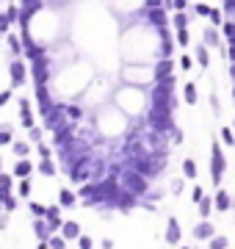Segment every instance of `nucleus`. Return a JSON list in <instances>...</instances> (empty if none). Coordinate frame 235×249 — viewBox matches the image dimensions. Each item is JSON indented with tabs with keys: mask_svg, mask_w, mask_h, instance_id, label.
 <instances>
[{
	"mask_svg": "<svg viewBox=\"0 0 235 249\" xmlns=\"http://www.w3.org/2000/svg\"><path fill=\"white\" fill-rule=\"evenodd\" d=\"M224 175H227V155L221 150V142H210V178H213V186L221 188L224 183Z\"/></svg>",
	"mask_w": 235,
	"mask_h": 249,
	"instance_id": "f03ea898",
	"label": "nucleus"
},
{
	"mask_svg": "<svg viewBox=\"0 0 235 249\" xmlns=\"http://www.w3.org/2000/svg\"><path fill=\"white\" fill-rule=\"evenodd\" d=\"M183 103L185 106H197L199 103V91H197V83L194 80H185V86H183Z\"/></svg>",
	"mask_w": 235,
	"mask_h": 249,
	"instance_id": "412c9836",
	"label": "nucleus"
},
{
	"mask_svg": "<svg viewBox=\"0 0 235 249\" xmlns=\"http://www.w3.org/2000/svg\"><path fill=\"white\" fill-rule=\"evenodd\" d=\"M47 244H50V249H67V247H69V241L64 238L61 232H55V235H50V238H47Z\"/></svg>",
	"mask_w": 235,
	"mask_h": 249,
	"instance_id": "f704fd0d",
	"label": "nucleus"
},
{
	"mask_svg": "<svg viewBox=\"0 0 235 249\" xmlns=\"http://www.w3.org/2000/svg\"><path fill=\"white\" fill-rule=\"evenodd\" d=\"M233 103H235V83H233Z\"/></svg>",
	"mask_w": 235,
	"mask_h": 249,
	"instance_id": "bf43d9fd",
	"label": "nucleus"
},
{
	"mask_svg": "<svg viewBox=\"0 0 235 249\" xmlns=\"http://www.w3.org/2000/svg\"><path fill=\"white\" fill-rule=\"evenodd\" d=\"M169 191H172L174 196H180L183 191H185V178H172L169 180Z\"/></svg>",
	"mask_w": 235,
	"mask_h": 249,
	"instance_id": "e433bc0d",
	"label": "nucleus"
},
{
	"mask_svg": "<svg viewBox=\"0 0 235 249\" xmlns=\"http://www.w3.org/2000/svg\"><path fill=\"white\" fill-rule=\"evenodd\" d=\"M163 6V0H144V11L147 9H161Z\"/></svg>",
	"mask_w": 235,
	"mask_h": 249,
	"instance_id": "3c124183",
	"label": "nucleus"
},
{
	"mask_svg": "<svg viewBox=\"0 0 235 249\" xmlns=\"http://www.w3.org/2000/svg\"><path fill=\"white\" fill-rule=\"evenodd\" d=\"M119 183H122V188H125V191H130V194L138 196V199H144V196L150 194V188H152L150 178H144L141 172H136L130 163L122 169V175H119Z\"/></svg>",
	"mask_w": 235,
	"mask_h": 249,
	"instance_id": "f257e3e1",
	"label": "nucleus"
},
{
	"mask_svg": "<svg viewBox=\"0 0 235 249\" xmlns=\"http://www.w3.org/2000/svg\"><path fill=\"white\" fill-rule=\"evenodd\" d=\"M17 208H19V196L17 194H9L6 199H3V211H6V213H14Z\"/></svg>",
	"mask_w": 235,
	"mask_h": 249,
	"instance_id": "4c0bfd02",
	"label": "nucleus"
},
{
	"mask_svg": "<svg viewBox=\"0 0 235 249\" xmlns=\"http://www.w3.org/2000/svg\"><path fill=\"white\" fill-rule=\"evenodd\" d=\"M31 147H34V144L28 142V139H14L9 150H11L14 158H28V155H31Z\"/></svg>",
	"mask_w": 235,
	"mask_h": 249,
	"instance_id": "6ab92c4d",
	"label": "nucleus"
},
{
	"mask_svg": "<svg viewBox=\"0 0 235 249\" xmlns=\"http://www.w3.org/2000/svg\"><path fill=\"white\" fill-rule=\"evenodd\" d=\"M218 142L224 144V147H235V127L224 124V127L218 130Z\"/></svg>",
	"mask_w": 235,
	"mask_h": 249,
	"instance_id": "c85d7f7f",
	"label": "nucleus"
},
{
	"mask_svg": "<svg viewBox=\"0 0 235 249\" xmlns=\"http://www.w3.org/2000/svg\"><path fill=\"white\" fill-rule=\"evenodd\" d=\"M28 142H31V144L45 142V124H34V127L28 130Z\"/></svg>",
	"mask_w": 235,
	"mask_h": 249,
	"instance_id": "7c9ffc66",
	"label": "nucleus"
},
{
	"mask_svg": "<svg viewBox=\"0 0 235 249\" xmlns=\"http://www.w3.org/2000/svg\"><path fill=\"white\" fill-rule=\"evenodd\" d=\"M210 25H213V28H221V25H224V11H221V9H218V6H213V11H210Z\"/></svg>",
	"mask_w": 235,
	"mask_h": 249,
	"instance_id": "72a5a7b5",
	"label": "nucleus"
},
{
	"mask_svg": "<svg viewBox=\"0 0 235 249\" xmlns=\"http://www.w3.org/2000/svg\"><path fill=\"white\" fill-rule=\"evenodd\" d=\"M221 11L227 19H235V0H221Z\"/></svg>",
	"mask_w": 235,
	"mask_h": 249,
	"instance_id": "a19ab883",
	"label": "nucleus"
},
{
	"mask_svg": "<svg viewBox=\"0 0 235 249\" xmlns=\"http://www.w3.org/2000/svg\"><path fill=\"white\" fill-rule=\"evenodd\" d=\"M208 249H230V238L227 235H213V238L208 241Z\"/></svg>",
	"mask_w": 235,
	"mask_h": 249,
	"instance_id": "2f4dec72",
	"label": "nucleus"
},
{
	"mask_svg": "<svg viewBox=\"0 0 235 249\" xmlns=\"http://www.w3.org/2000/svg\"><path fill=\"white\" fill-rule=\"evenodd\" d=\"M205 196H208V194H205V188H202V186H194V188H191V202H194V205H199Z\"/></svg>",
	"mask_w": 235,
	"mask_h": 249,
	"instance_id": "37998d69",
	"label": "nucleus"
},
{
	"mask_svg": "<svg viewBox=\"0 0 235 249\" xmlns=\"http://www.w3.org/2000/svg\"><path fill=\"white\" fill-rule=\"evenodd\" d=\"M0 39H3V34H0Z\"/></svg>",
	"mask_w": 235,
	"mask_h": 249,
	"instance_id": "e2e57ef3",
	"label": "nucleus"
},
{
	"mask_svg": "<svg viewBox=\"0 0 235 249\" xmlns=\"http://www.w3.org/2000/svg\"><path fill=\"white\" fill-rule=\"evenodd\" d=\"M227 58H230V64H235V47L227 45Z\"/></svg>",
	"mask_w": 235,
	"mask_h": 249,
	"instance_id": "864d4df0",
	"label": "nucleus"
},
{
	"mask_svg": "<svg viewBox=\"0 0 235 249\" xmlns=\"http://www.w3.org/2000/svg\"><path fill=\"white\" fill-rule=\"evenodd\" d=\"M233 127H235V119H233Z\"/></svg>",
	"mask_w": 235,
	"mask_h": 249,
	"instance_id": "680f3d73",
	"label": "nucleus"
},
{
	"mask_svg": "<svg viewBox=\"0 0 235 249\" xmlns=\"http://www.w3.org/2000/svg\"><path fill=\"white\" fill-rule=\"evenodd\" d=\"M6 14L11 17V22H19V6H14V3H9V9H6Z\"/></svg>",
	"mask_w": 235,
	"mask_h": 249,
	"instance_id": "a18cd8bd",
	"label": "nucleus"
},
{
	"mask_svg": "<svg viewBox=\"0 0 235 249\" xmlns=\"http://www.w3.org/2000/svg\"><path fill=\"white\" fill-rule=\"evenodd\" d=\"M75 244H78V249H94V238H91V235H86V232H83Z\"/></svg>",
	"mask_w": 235,
	"mask_h": 249,
	"instance_id": "c03bdc74",
	"label": "nucleus"
},
{
	"mask_svg": "<svg viewBox=\"0 0 235 249\" xmlns=\"http://www.w3.org/2000/svg\"><path fill=\"white\" fill-rule=\"evenodd\" d=\"M36 249H50V244L47 241H36Z\"/></svg>",
	"mask_w": 235,
	"mask_h": 249,
	"instance_id": "5fc2aeb1",
	"label": "nucleus"
},
{
	"mask_svg": "<svg viewBox=\"0 0 235 249\" xmlns=\"http://www.w3.org/2000/svg\"><path fill=\"white\" fill-rule=\"evenodd\" d=\"M6 50H9V58H19V55H25L22 36H17V34H9V36H6Z\"/></svg>",
	"mask_w": 235,
	"mask_h": 249,
	"instance_id": "f8f14e48",
	"label": "nucleus"
},
{
	"mask_svg": "<svg viewBox=\"0 0 235 249\" xmlns=\"http://www.w3.org/2000/svg\"><path fill=\"white\" fill-rule=\"evenodd\" d=\"M11 91H14V89H11V86H9V89H3V91H0V108H3V106H9V100L14 97Z\"/></svg>",
	"mask_w": 235,
	"mask_h": 249,
	"instance_id": "49530a36",
	"label": "nucleus"
},
{
	"mask_svg": "<svg viewBox=\"0 0 235 249\" xmlns=\"http://www.w3.org/2000/svg\"><path fill=\"white\" fill-rule=\"evenodd\" d=\"M227 72H230V80L235 83V64H230V70H227Z\"/></svg>",
	"mask_w": 235,
	"mask_h": 249,
	"instance_id": "6e6d98bb",
	"label": "nucleus"
},
{
	"mask_svg": "<svg viewBox=\"0 0 235 249\" xmlns=\"http://www.w3.org/2000/svg\"><path fill=\"white\" fill-rule=\"evenodd\" d=\"M172 144H183V130L180 127H174L172 130Z\"/></svg>",
	"mask_w": 235,
	"mask_h": 249,
	"instance_id": "603ef678",
	"label": "nucleus"
},
{
	"mask_svg": "<svg viewBox=\"0 0 235 249\" xmlns=\"http://www.w3.org/2000/svg\"><path fill=\"white\" fill-rule=\"evenodd\" d=\"M36 152H39V160H53V147H50L47 142H39Z\"/></svg>",
	"mask_w": 235,
	"mask_h": 249,
	"instance_id": "c9c22d12",
	"label": "nucleus"
},
{
	"mask_svg": "<svg viewBox=\"0 0 235 249\" xmlns=\"http://www.w3.org/2000/svg\"><path fill=\"white\" fill-rule=\"evenodd\" d=\"M172 25H174V31H180V28H188V25H191V11H174Z\"/></svg>",
	"mask_w": 235,
	"mask_h": 249,
	"instance_id": "cd10ccee",
	"label": "nucleus"
},
{
	"mask_svg": "<svg viewBox=\"0 0 235 249\" xmlns=\"http://www.w3.org/2000/svg\"><path fill=\"white\" fill-rule=\"evenodd\" d=\"M36 172L42 175V178H55V175H58V166H55L53 160H39Z\"/></svg>",
	"mask_w": 235,
	"mask_h": 249,
	"instance_id": "bb28decb",
	"label": "nucleus"
},
{
	"mask_svg": "<svg viewBox=\"0 0 235 249\" xmlns=\"http://www.w3.org/2000/svg\"><path fill=\"white\" fill-rule=\"evenodd\" d=\"M31 194H34V180L25 178V180H17V196L19 199H31Z\"/></svg>",
	"mask_w": 235,
	"mask_h": 249,
	"instance_id": "393cba45",
	"label": "nucleus"
},
{
	"mask_svg": "<svg viewBox=\"0 0 235 249\" xmlns=\"http://www.w3.org/2000/svg\"><path fill=\"white\" fill-rule=\"evenodd\" d=\"M174 42H177V47H183V50H185V47L191 45V31H188V28H180V31H177V36H174Z\"/></svg>",
	"mask_w": 235,
	"mask_h": 249,
	"instance_id": "473e14b6",
	"label": "nucleus"
},
{
	"mask_svg": "<svg viewBox=\"0 0 235 249\" xmlns=\"http://www.w3.org/2000/svg\"><path fill=\"white\" fill-rule=\"evenodd\" d=\"M3 172H6V169H3V158H0V175H3Z\"/></svg>",
	"mask_w": 235,
	"mask_h": 249,
	"instance_id": "4d7b16f0",
	"label": "nucleus"
},
{
	"mask_svg": "<svg viewBox=\"0 0 235 249\" xmlns=\"http://www.w3.org/2000/svg\"><path fill=\"white\" fill-rule=\"evenodd\" d=\"M114 247H117L114 238H108V235H105V238H100V249H114Z\"/></svg>",
	"mask_w": 235,
	"mask_h": 249,
	"instance_id": "8fccbe9b",
	"label": "nucleus"
},
{
	"mask_svg": "<svg viewBox=\"0 0 235 249\" xmlns=\"http://www.w3.org/2000/svg\"><path fill=\"white\" fill-rule=\"evenodd\" d=\"M138 202H141L138 196H133L130 191H125V188H122V194L114 199V211H117V213H133V211L138 208Z\"/></svg>",
	"mask_w": 235,
	"mask_h": 249,
	"instance_id": "423d86ee",
	"label": "nucleus"
},
{
	"mask_svg": "<svg viewBox=\"0 0 235 249\" xmlns=\"http://www.w3.org/2000/svg\"><path fill=\"white\" fill-rule=\"evenodd\" d=\"M144 19H147V25L155 28V31H163V28L169 25L172 19H169V9H147L144 11Z\"/></svg>",
	"mask_w": 235,
	"mask_h": 249,
	"instance_id": "20e7f679",
	"label": "nucleus"
},
{
	"mask_svg": "<svg viewBox=\"0 0 235 249\" xmlns=\"http://www.w3.org/2000/svg\"><path fill=\"white\" fill-rule=\"evenodd\" d=\"M64 114H67V119L72 124H81L83 122V116H86V108L83 106H78V103H64Z\"/></svg>",
	"mask_w": 235,
	"mask_h": 249,
	"instance_id": "dca6fc26",
	"label": "nucleus"
},
{
	"mask_svg": "<svg viewBox=\"0 0 235 249\" xmlns=\"http://www.w3.org/2000/svg\"><path fill=\"white\" fill-rule=\"evenodd\" d=\"M11 142H14V124L0 122V147H11Z\"/></svg>",
	"mask_w": 235,
	"mask_h": 249,
	"instance_id": "b1692460",
	"label": "nucleus"
},
{
	"mask_svg": "<svg viewBox=\"0 0 235 249\" xmlns=\"http://www.w3.org/2000/svg\"><path fill=\"white\" fill-rule=\"evenodd\" d=\"M210 11H213V6H208V3H194V14L197 17H210Z\"/></svg>",
	"mask_w": 235,
	"mask_h": 249,
	"instance_id": "79ce46f5",
	"label": "nucleus"
},
{
	"mask_svg": "<svg viewBox=\"0 0 235 249\" xmlns=\"http://www.w3.org/2000/svg\"><path fill=\"white\" fill-rule=\"evenodd\" d=\"M163 241H166L169 247H180L183 227H180V219H177V216H169V219H166V232H163Z\"/></svg>",
	"mask_w": 235,
	"mask_h": 249,
	"instance_id": "39448f33",
	"label": "nucleus"
},
{
	"mask_svg": "<svg viewBox=\"0 0 235 249\" xmlns=\"http://www.w3.org/2000/svg\"><path fill=\"white\" fill-rule=\"evenodd\" d=\"M213 211H216V205H213V196H205V199L197 205L199 219H210V213H213Z\"/></svg>",
	"mask_w": 235,
	"mask_h": 249,
	"instance_id": "a878e982",
	"label": "nucleus"
},
{
	"mask_svg": "<svg viewBox=\"0 0 235 249\" xmlns=\"http://www.w3.org/2000/svg\"><path fill=\"white\" fill-rule=\"evenodd\" d=\"M78 202H81V199H78V191H72L69 186L58 188V205H61V208H78Z\"/></svg>",
	"mask_w": 235,
	"mask_h": 249,
	"instance_id": "2eb2a0df",
	"label": "nucleus"
},
{
	"mask_svg": "<svg viewBox=\"0 0 235 249\" xmlns=\"http://www.w3.org/2000/svg\"><path fill=\"white\" fill-rule=\"evenodd\" d=\"M28 61L25 58H9V80H11V89H22L28 83Z\"/></svg>",
	"mask_w": 235,
	"mask_h": 249,
	"instance_id": "7ed1b4c3",
	"label": "nucleus"
},
{
	"mask_svg": "<svg viewBox=\"0 0 235 249\" xmlns=\"http://www.w3.org/2000/svg\"><path fill=\"white\" fill-rule=\"evenodd\" d=\"M61 211H64V208H61L58 202L47 205V213H45V219H47V224H50V230H53V232H61L64 222H67V219L61 216Z\"/></svg>",
	"mask_w": 235,
	"mask_h": 249,
	"instance_id": "6e6552de",
	"label": "nucleus"
},
{
	"mask_svg": "<svg viewBox=\"0 0 235 249\" xmlns=\"http://www.w3.org/2000/svg\"><path fill=\"white\" fill-rule=\"evenodd\" d=\"M180 172H183V178H185V180H197L199 178L197 160H194V158H183L180 160Z\"/></svg>",
	"mask_w": 235,
	"mask_h": 249,
	"instance_id": "4be33fe9",
	"label": "nucleus"
},
{
	"mask_svg": "<svg viewBox=\"0 0 235 249\" xmlns=\"http://www.w3.org/2000/svg\"><path fill=\"white\" fill-rule=\"evenodd\" d=\"M172 11H188V0H172Z\"/></svg>",
	"mask_w": 235,
	"mask_h": 249,
	"instance_id": "09e8293b",
	"label": "nucleus"
},
{
	"mask_svg": "<svg viewBox=\"0 0 235 249\" xmlns=\"http://www.w3.org/2000/svg\"><path fill=\"white\" fill-rule=\"evenodd\" d=\"M177 249H197V247H177Z\"/></svg>",
	"mask_w": 235,
	"mask_h": 249,
	"instance_id": "13d9d810",
	"label": "nucleus"
},
{
	"mask_svg": "<svg viewBox=\"0 0 235 249\" xmlns=\"http://www.w3.org/2000/svg\"><path fill=\"white\" fill-rule=\"evenodd\" d=\"M152 70H155V80H166L174 75V61L172 58H158V64H155Z\"/></svg>",
	"mask_w": 235,
	"mask_h": 249,
	"instance_id": "4468645a",
	"label": "nucleus"
},
{
	"mask_svg": "<svg viewBox=\"0 0 235 249\" xmlns=\"http://www.w3.org/2000/svg\"><path fill=\"white\" fill-rule=\"evenodd\" d=\"M19 122H22V127L25 130H31L34 127V111H31V100L28 97H19Z\"/></svg>",
	"mask_w": 235,
	"mask_h": 249,
	"instance_id": "ddd939ff",
	"label": "nucleus"
},
{
	"mask_svg": "<svg viewBox=\"0 0 235 249\" xmlns=\"http://www.w3.org/2000/svg\"><path fill=\"white\" fill-rule=\"evenodd\" d=\"M221 36H224L227 42L235 39V19H224V25H221Z\"/></svg>",
	"mask_w": 235,
	"mask_h": 249,
	"instance_id": "ea45409f",
	"label": "nucleus"
},
{
	"mask_svg": "<svg viewBox=\"0 0 235 249\" xmlns=\"http://www.w3.org/2000/svg\"><path fill=\"white\" fill-rule=\"evenodd\" d=\"M11 25H14V22H11V17L6 14V11H0V34L9 36L11 34Z\"/></svg>",
	"mask_w": 235,
	"mask_h": 249,
	"instance_id": "58836bf2",
	"label": "nucleus"
},
{
	"mask_svg": "<svg viewBox=\"0 0 235 249\" xmlns=\"http://www.w3.org/2000/svg\"><path fill=\"white\" fill-rule=\"evenodd\" d=\"M34 169H36V166H34V160H31V158H17L14 163H11V175H14L17 180L31 178V175H34Z\"/></svg>",
	"mask_w": 235,
	"mask_h": 249,
	"instance_id": "1a4fd4ad",
	"label": "nucleus"
},
{
	"mask_svg": "<svg viewBox=\"0 0 235 249\" xmlns=\"http://www.w3.org/2000/svg\"><path fill=\"white\" fill-rule=\"evenodd\" d=\"M191 235H194L197 241H210L213 235H216V227H213V222H210V219H199V224H194Z\"/></svg>",
	"mask_w": 235,
	"mask_h": 249,
	"instance_id": "9d476101",
	"label": "nucleus"
},
{
	"mask_svg": "<svg viewBox=\"0 0 235 249\" xmlns=\"http://www.w3.org/2000/svg\"><path fill=\"white\" fill-rule=\"evenodd\" d=\"M0 213H6V211H3V202H0Z\"/></svg>",
	"mask_w": 235,
	"mask_h": 249,
	"instance_id": "052dcab7",
	"label": "nucleus"
},
{
	"mask_svg": "<svg viewBox=\"0 0 235 249\" xmlns=\"http://www.w3.org/2000/svg\"><path fill=\"white\" fill-rule=\"evenodd\" d=\"M194 61H197L199 70H210V47L197 45V50H194Z\"/></svg>",
	"mask_w": 235,
	"mask_h": 249,
	"instance_id": "aec40b11",
	"label": "nucleus"
},
{
	"mask_svg": "<svg viewBox=\"0 0 235 249\" xmlns=\"http://www.w3.org/2000/svg\"><path fill=\"white\" fill-rule=\"evenodd\" d=\"M177 67H180L183 72H191L194 67H197V61H194V53H188V50H185V53H180V58H177Z\"/></svg>",
	"mask_w": 235,
	"mask_h": 249,
	"instance_id": "c756f323",
	"label": "nucleus"
},
{
	"mask_svg": "<svg viewBox=\"0 0 235 249\" xmlns=\"http://www.w3.org/2000/svg\"><path fill=\"white\" fill-rule=\"evenodd\" d=\"M11 224V213H0V232H6Z\"/></svg>",
	"mask_w": 235,
	"mask_h": 249,
	"instance_id": "de8ad7c7",
	"label": "nucleus"
},
{
	"mask_svg": "<svg viewBox=\"0 0 235 249\" xmlns=\"http://www.w3.org/2000/svg\"><path fill=\"white\" fill-rule=\"evenodd\" d=\"M25 205H28V213H31V219H45V213H47V205L45 202H36V199L31 196Z\"/></svg>",
	"mask_w": 235,
	"mask_h": 249,
	"instance_id": "5701e85b",
	"label": "nucleus"
},
{
	"mask_svg": "<svg viewBox=\"0 0 235 249\" xmlns=\"http://www.w3.org/2000/svg\"><path fill=\"white\" fill-rule=\"evenodd\" d=\"M31 230H34V238L36 241H47L50 235H55V232L50 230L47 219H34V227H31Z\"/></svg>",
	"mask_w": 235,
	"mask_h": 249,
	"instance_id": "a211bd4d",
	"label": "nucleus"
},
{
	"mask_svg": "<svg viewBox=\"0 0 235 249\" xmlns=\"http://www.w3.org/2000/svg\"><path fill=\"white\" fill-rule=\"evenodd\" d=\"M202 45L210 47V50H221V28L208 25L202 31Z\"/></svg>",
	"mask_w": 235,
	"mask_h": 249,
	"instance_id": "9b49d317",
	"label": "nucleus"
},
{
	"mask_svg": "<svg viewBox=\"0 0 235 249\" xmlns=\"http://www.w3.org/2000/svg\"><path fill=\"white\" fill-rule=\"evenodd\" d=\"M61 235L72 244V241H78L83 235V230H81V224L75 222V219H67V222H64V227H61Z\"/></svg>",
	"mask_w": 235,
	"mask_h": 249,
	"instance_id": "f3484780",
	"label": "nucleus"
},
{
	"mask_svg": "<svg viewBox=\"0 0 235 249\" xmlns=\"http://www.w3.org/2000/svg\"><path fill=\"white\" fill-rule=\"evenodd\" d=\"M213 205H216L218 213H230L235 208V196L227 191V188H216V194H213Z\"/></svg>",
	"mask_w": 235,
	"mask_h": 249,
	"instance_id": "0eeeda50",
	"label": "nucleus"
}]
</instances>
